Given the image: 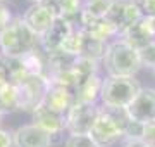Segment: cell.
Listing matches in <instances>:
<instances>
[{
    "label": "cell",
    "mask_w": 155,
    "mask_h": 147,
    "mask_svg": "<svg viewBox=\"0 0 155 147\" xmlns=\"http://www.w3.org/2000/svg\"><path fill=\"white\" fill-rule=\"evenodd\" d=\"M141 17L143 16L140 14V11L131 0H112L110 7L105 14V19L117 29L119 36L131 26H134Z\"/></svg>",
    "instance_id": "obj_6"
},
{
    "label": "cell",
    "mask_w": 155,
    "mask_h": 147,
    "mask_svg": "<svg viewBox=\"0 0 155 147\" xmlns=\"http://www.w3.org/2000/svg\"><path fill=\"white\" fill-rule=\"evenodd\" d=\"M2 2H4V0H0V4H2Z\"/></svg>",
    "instance_id": "obj_33"
},
{
    "label": "cell",
    "mask_w": 155,
    "mask_h": 147,
    "mask_svg": "<svg viewBox=\"0 0 155 147\" xmlns=\"http://www.w3.org/2000/svg\"><path fill=\"white\" fill-rule=\"evenodd\" d=\"M33 125H36L43 132L50 133L52 137H55L61 135L66 130V116L52 111L45 104H40L33 111Z\"/></svg>",
    "instance_id": "obj_10"
},
{
    "label": "cell",
    "mask_w": 155,
    "mask_h": 147,
    "mask_svg": "<svg viewBox=\"0 0 155 147\" xmlns=\"http://www.w3.org/2000/svg\"><path fill=\"white\" fill-rule=\"evenodd\" d=\"M38 40L22 17H16L0 31V54L7 59H21L36 50Z\"/></svg>",
    "instance_id": "obj_1"
},
{
    "label": "cell",
    "mask_w": 155,
    "mask_h": 147,
    "mask_svg": "<svg viewBox=\"0 0 155 147\" xmlns=\"http://www.w3.org/2000/svg\"><path fill=\"white\" fill-rule=\"evenodd\" d=\"M98 61H93V59H88V57H78L76 64H74V74L78 78V85L83 81V80L93 76V74H98Z\"/></svg>",
    "instance_id": "obj_19"
},
{
    "label": "cell",
    "mask_w": 155,
    "mask_h": 147,
    "mask_svg": "<svg viewBox=\"0 0 155 147\" xmlns=\"http://www.w3.org/2000/svg\"><path fill=\"white\" fill-rule=\"evenodd\" d=\"M112 0H83L81 12L95 19H104L110 7Z\"/></svg>",
    "instance_id": "obj_20"
},
{
    "label": "cell",
    "mask_w": 155,
    "mask_h": 147,
    "mask_svg": "<svg viewBox=\"0 0 155 147\" xmlns=\"http://www.w3.org/2000/svg\"><path fill=\"white\" fill-rule=\"evenodd\" d=\"M14 142H12V135L7 133L5 130H0V147H12Z\"/></svg>",
    "instance_id": "obj_29"
},
{
    "label": "cell",
    "mask_w": 155,
    "mask_h": 147,
    "mask_svg": "<svg viewBox=\"0 0 155 147\" xmlns=\"http://www.w3.org/2000/svg\"><path fill=\"white\" fill-rule=\"evenodd\" d=\"M141 90L140 81L134 76H107L104 78L100 102L102 106L126 109Z\"/></svg>",
    "instance_id": "obj_3"
},
{
    "label": "cell",
    "mask_w": 155,
    "mask_h": 147,
    "mask_svg": "<svg viewBox=\"0 0 155 147\" xmlns=\"http://www.w3.org/2000/svg\"><path fill=\"white\" fill-rule=\"evenodd\" d=\"M74 102H76L74 90H71V88H67V87H64V85L50 83L43 104L47 106V108H50L52 111H55V113L66 116L67 111L72 108Z\"/></svg>",
    "instance_id": "obj_12"
},
{
    "label": "cell",
    "mask_w": 155,
    "mask_h": 147,
    "mask_svg": "<svg viewBox=\"0 0 155 147\" xmlns=\"http://www.w3.org/2000/svg\"><path fill=\"white\" fill-rule=\"evenodd\" d=\"M16 85L19 92V109L33 113L40 104H43L50 81L45 74H28Z\"/></svg>",
    "instance_id": "obj_4"
},
{
    "label": "cell",
    "mask_w": 155,
    "mask_h": 147,
    "mask_svg": "<svg viewBox=\"0 0 155 147\" xmlns=\"http://www.w3.org/2000/svg\"><path fill=\"white\" fill-rule=\"evenodd\" d=\"M102 66L107 76H136L141 66L138 50L129 47L122 38H114L107 43Z\"/></svg>",
    "instance_id": "obj_2"
},
{
    "label": "cell",
    "mask_w": 155,
    "mask_h": 147,
    "mask_svg": "<svg viewBox=\"0 0 155 147\" xmlns=\"http://www.w3.org/2000/svg\"><path fill=\"white\" fill-rule=\"evenodd\" d=\"M78 57L72 54H67L64 50H55L48 54V76L57 73H64V71H71L76 64Z\"/></svg>",
    "instance_id": "obj_17"
},
{
    "label": "cell",
    "mask_w": 155,
    "mask_h": 147,
    "mask_svg": "<svg viewBox=\"0 0 155 147\" xmlns=\"http://www.w3.org/2000/svg\"><path fill=\"white\" fill-rule=\"evenodd\" d=\"M2 116H4V111H2V109H0V119H2Z\"/></svg>",
    "instance_id": "obj_31"
},
{
    "label": "cell",
    "mask_w": 155,
    "mask_h": 147,
    "mask_svg": "<svg viewBox=\"0 0 155 147\" xmlns=\"http://www.w3.org/2000/svg\"><path fill=\"white\" fill-rule=\"evenodd\" d=\"M141 140L147 144L148 147H155V121L143 125V137Z\"/></svg>",
    "instance_id": "obj_27"
},
{
    "label": "cell",
    "mask_w": 155,
    "mask_h": 147,
    "mask_svg": "<svg viewBox=\"0 0 155 147\" xmlns=\"http://www.w3.org/2000/svg\"><path fill=\"white\" fill-rule=\"evenodd\" d=\"M143 17L155 19V0H131Z\"/></svg>",
    "instance_id": "obj_25"
},
{
    "label": "cell",
    "mask_w": 155,
    "mask_h": 147,
    "mask_svg": "<svg viewBox=\"0 0 155 147\" xmlns=\"http://www.w3.org/2000/svg\"><path fill=\"white\" fill-rule=\"evenodd\" d=\"M21 64L24 68V71H26V74H43L45 64L41 61V57L36 54V50L21 57Z\"/></svg>",
    "instance_id": "obj_21"
},
{
    "label": "cell",
    "mask_w": 155,
    "mask_h": 147,
    "mask_svg": "<svg viewBox=\"0 0 155 147\" xmlns=\"http://www.w3.org/2000/svg\"><path fill=\"white\" fill-rule=\"evenodd\" d=\"M129 118L138 123H150L155 121V88L152 87H141L134 101L126 108Z\"/></svg>",
    "instance_id": "obj_7"
},
{
    "label": "cell",
    "mask_w": 155,
    "mask_h": 147,
    "mask_svg": "<svg viewBox=\"0 0 155 147\" xmlns=\"http://www.w3.org/2000/svg\"><path fill=\"white\" fill-rule=\"evenodd\" d=\"M31 2H35V4H40V2H41V0H31Z\"/></svg>",
    "instance_id": "obj_32"
},
{
    "label": "cell",
    "mask_w": 155,
    "mask_h": 147,
    "mask_svg": "<svg viewBox=\"0 0 155 147\" xmlns=\"http://www.w3.org/2000/svg\"><path fill=\"white\" fill-rule=\"evenodd\" d=\"M100 114V106L74 102L66 114V130L69 135H90Z\"/></svg>",
    "instance_id": "obj_5"
},
{
    "label": "cell",
    "mask_w": 155,
    "mask_h": 147,
    "mask_svg": "<svg viewBox=\"0 0 155 147\" xmlns=\"http://www.w3.org/2000/svg\"><path fill=\"white\" fill-rule=\"evenodd\" d=\"M41 5L47 9V11L52 12V16L55 17H61L62 16V9H64V0H41L40 2Z\"/></svg>",
    "instance_id": "obj_26"
},
{
    "label": "cell",
    "mask_w": 155,
    "mask_h": 147,
    "mask_svg": "<svg viewBox=\"0 0 155 147\" xmlns=\"http://www.w3.org/2000/svg\"><path fill=\"white\" fill-rule=\"evenodd\" d=\"M0 109L2 111L19 109V92H17L16 83L7 81L4 85H0Z\"/></svg>",
    "instance_id": "obj_18"
},
{
    "label": "cell",
    "mask_w": 155,
    "mask_h": 147,
    "mask_svg": "<svg viewBox=\"0 0 155 147\" xmlns=\"http://www.w3.org/2000/svg\"><path fill=\"white\" fill-rule=\"evenodd\" d=\"M90 137L93 138L98 147H109L112 144H116L119 138H122V128L109 114L100 109V114L95 121L91 132H90Z\"/></svg>",
    "instance_id": "obj_8"
},
{
    "label": "cell",
    "mask_w": 155,
    "mask_h": 147,
    "mask_svg": "<svg viewBox=\"0 0 155 147\" xmlns=\"http://www.w3.org/2000/svg\"><path fill=\"white\" fill-rule=\"evenodd\" d=\"M64 147H98L90 135H69Z\"/></svg>",
    "instance_id": "obj_24"
},
{
    "label": "cell",
    "mask_w": 155,
    "mask_h": 147,
    "mask_svg": "<svg viewBox=\"0 0 155 147\" xmlns=\"http://www.w3.org/2000/svg\"><path fill=\"white\" fill-rule=\"evenodd\" d=\"M122 137L126 140H141V137H143V123H138V121L129 118V121L126 123L124 130H122Z\"/></svg>",
    "instance_id": "obj_22"
},
{
    "label": "cell",
    "mask_w": 155,
    "mask_h": 147,
    "mask_svg": "<svg viewBox=\"0 0 155 147\" xmlns=\"http://www.w3.org/2000/svg\"><path fill=\"white\" fill-rule=\"evenodd\" d=\"M119 38H122L134 50H141L143 47L155 42V19L141 17L138 23L131 26L127 31H124Z\"/></svg>",
    "instance_id": "obj_9"
},
{
    "label": "cell",
    "mask_w": 155,
    "mask_h": 147,
    "mask_svg": "<svg viewBox=\"0 0 155 147\" xmlns=\"http://www.w3.org/2000/svg\"><path fill=\"white\" fill-rule=\"evenodd\" d=\"M0 59H2V54H0Z\"/></svg>",
    "instance_id": "obj_34"
},
{
    "label": "cell",
    "mask_w": 155,
    "mask_h": 147,
    "mask_svg": "<svg viewBox=\"0 0 155 147\" xmlns=\"http://www.w3.org/2000/svg\"><path fill=\"white\" fill-rule=\"evenodd\" d=\"M102 85H104V78H100L98 74H93V76L83 80V81L76 87V90H74L76 102L97 104V101H100Z\"/></svg>",
    "instance_id": "obj_15"
},
{
    "label": "cell",
    "mask_w": 155,
    "mask_h": 147,
    "mask_svg": "<svg viewBox=\"0 0 155 147\" xmlns=\"http://www.w3.org/2000/svg\"><path fill=\"white\" fill-rule=\"evenodd\" d=\"M14 147H50L52 135L38 128L36 125H26L12 133Z\"/></svg>",
    "instance_id": "obj_11"
},
{
    "label": "cell",
    "mask_w": 155,
    "mask_h": 147,
    "mask_svg": "<svg viewBox=\"0 0 155 147\" xmlns=\"http://www.w3.org/2000/svg\"><path fill=\"white\" fill-rule=\"evenodd\" d=\"M153 73H155V68H153Z\"/></svg>",
    "instance_id": "obj_35"
},
{
    "label": "cell",
    "mask_w": 155,
    "mask_h": 147,
    "mask_svg": "<svg viewBox=\"0 0 155 147\" xmlns=\"http://www.w3.org/2000/svg\"><path fill=\"white\" fill-rule=\"evenodd\" d=\"M138 56H140V61H141V66L143 68H150L153 71V68H155V42L147 47H143L141 50H138Z\"/></svg>",
    "instance_id": "obj_23"
},
{
    "label": "cell",
    "mask_w": 155,
    "mask_h": 147,
    "mask_svg": "<svg viewBox=\"0 0 155 147\" xmlns=\"http://www.w3.org/2000/svg\"><path fill=\"white\" fill-rule=\"evenodd\" d=\"M22 21L26 23V26H28L36 36L41 38V36L47 33V29L52 26V23L55 21V17L52 16V12L47 11L41 4H33L28 11L24 12Z\"/></svg>",
    "instance_id": "obj_14"
},
{
    "label": "cell",
    "mask_w": 155,
    "mask_h": 147,
    "mask_svg": "<svg viewBox=\"0 0 155 147\" xmlns=\"http://www.w3.org/2000/svg\"><path fill=\"white\" fill-rule=\"evenodd\" d=\"M124 147H148L143 140H126Z\"/></svg>",
    "instance_id": "obj_30"
},
{
    "label": "cell",
    "mask_w": 155,
    "mask_h": 147,
    "mask_svg": "<svg viewBox=\"0 0 155 147\" xmlns=\"http://www.w3.org/2000/svg\"><path fill=\"white\" fill-rule=\"evenodd\" d=\"M11 21H12V19H11V12H9V9H7L5 5H2V4H0V31L5 28Z\"/></svg>",
    "instance_id": "obj_28"
},
{
    "label": "cell",
    "mask_w": 155,
    "mask_h": 147,
    "mask_svg": "<svg viewBox=\"0 0 155 147\" xmlns=\"http://www.w3.org/2000/svg\"><path fill=\"white\" fill-rule=\"evenodd\" d=\"M81 31V45H79V57H88L93 61L102 62L104 56L107 50V42H104L102 38L95 36V35L79 29Z\"/></svg>",
    "instance_id": "obj_16"
},
{
    "label": "cell",
    "mask_w": 155,
    "mask_h": 147,
    "mask_svg": "<svg viewBox=\"0 0 155 147\" xmlns=\"http://www.w3.org/2000/svg\"><path fill=\"white\" fill-rule=\"evenodd\" d=\"M72 31H74L72 24H69L67 21H64L61 17H57L55 21L52 23V26L47 29V33L40 38L41 40V45H43V49L48 54H52V52H55V50H61L64 42L67 40V36Z\"/></svg>",
    "instance_id": "obj_13"
}]
</instances>
